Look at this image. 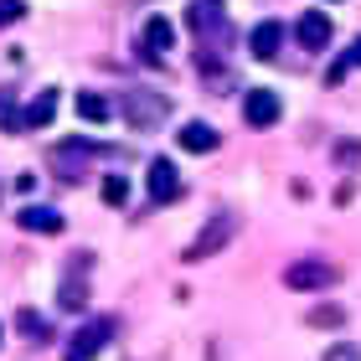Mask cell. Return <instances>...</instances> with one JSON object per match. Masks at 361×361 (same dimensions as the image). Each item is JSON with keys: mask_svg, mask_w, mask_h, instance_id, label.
Here are the masks:
<instances>
[{"mask_svg": "<svg viewBox=\"0 0 361 361\" xmlns=\"http://www.w3.org/2000/svg\"><path fill=\"white\" fill-rule=\"evenodd\" d=\"M21 16H26V0H0V31H6V26H16Z\"/></svg>", "mask_w": 361, "mask_h": 361, "instance_id": "cell-20", "label": "cell"}, {"mask_svg": "<svg viewBox=\"0 0 361 361\" xmlns=\"http://www.w3.org/2000/svg\"><path fill=\"white\" fill-rule=\"evenodd\" d=\"M233 233H238V217H233V212H212V217H207V227H202V233H196V238L186 243V253H180V258H186V264H202V258L222 253L227 243H233Z\"/></svg>", "mask_w": 361, "mask_h": 361, "instance_id": "cell-2", "label": "cell"}, {"mask_svg": "<svg viewBox=\"0 0 361 361\" xmlns=\"http://www.w3.org/2000/svg\"><path fill=\"white\" fill-rule=\"evenodd\" d=\"M78 114H83V124H109V98L104 93H78Z\"/></svg>", "mask_w": 361, "mask_h": 361, "instance_id": "cell-15", "label": "cell"}, {"mask_svg": "<svg viewBox=\"0 0 361 361\" xmlns=\"http://www.w3.org/2000/svg\"><path fill=\"white\" fill-rule=\"evenodd\" d=\"M114 341V320L109 315H98V320H88V325H78V336L68 341V351H62V361H93L98 351H104Z\"/></svg>", "mask_w": 361, "mask_h": 361, "instance_id": "cell-4", "label": "cell"}, {"mask_svg": "<svg viewBox=\"0 0 361 361\" xmlns=\"http://www.w3.org/2000/svg\"><path fill=\"white\" fill-rule=\"evenodd\" d=\"M284 284L300 289V294H320V289L341 284V269L325 264V258H294V264L284 269Z\"/></svg>", "mask_w": 361, "mask_h": 361, "instance_id": "cell-3", "label": "cell"}, {"mask_svg": "<svg viewBox=\"0 0 361 361\" xmlns=\"http://www.w3.org/2000/svg\"><path fill=\"white\" fill-rule=\"evenodd\" d=\"M279 114H284V104H279V93H274V88H253V93H243V119H248L253 129L279 124Z\"/></svg>", "mask_w": 361, "mask_h": 361, "instance_id": "cell-8", "label": "cell"}, {"mask_svg": "<svg viewBox=\"0 0 361 361\" xmlns=\"http://www.w3.org/2000/svg\"><path fill=\"white\" fill-rule=\"evenodd\" d=\"M361 160V140H336V166H356Z\"/></svg>", "mask_w": 361, "mask_h": 361, "instance_id": "cell-18", "label": "cell"}, {"mask_svg": "<svg viewBox=\"0 0 361 361\" xmlns=\"http://www.w3.org/2000/svg\"><path fill=\"white\" fill-rule=\"evenodd\" d=\"M305 325H315V331H336V325H346V310H341V305H315L305 315Z\"/></svg>", "mask_w": 361, "mask_h": 361, "instance_id": "cell-16", "label": "cell"}, {"mask_svg": "<svg viewBox=\"0 0 361 361\" xmlns=\"http://www.w3.org/2000/svg\"><path fill=\"white\" fill-rule=\"evenodd\" d=\"M171 47H176V26L166 21V16H150V21H145V42H140V52L160 62V57L171 52Z\"/></svg>", "mask_w": 361, "mask_h": 361, "instance_id": "cell-10", "label": "cell"}, {"mask_svg": "<svg viewBox=\"0 0 361 361\" xmlns=\"http://www.w3.org/2000/svg\"><path fill=\"white\" fill-rule=\"evenodd\" d=\"M119 109H124V119L135 124V129H145V135L171 119V98L155 93V88H129V93L119 98Z\"/></svg>", "mask_w": 361, "mask_h": 361, "instance_id": "cell-1", "label": "cell"}, {"mask_svg": "<svg viewBox=\"0 0 361 361\" xmlns=\"http://www.w3.org/2000/svg\"><path fill=\"white\" fill-rule=\"evenodd\" d=\"M279 47H284V26H279V21H258V26L248 31V52H253L258 62L279 57Z\"/></svg>", "mask_w": 361, "mask_h": 361, "instance_id": "cell-12", "label": "cell"}, {"mask_svg": "<svg viewBox=\"0 0 361 361\" xmlns=\"http://www.w3.org/2000/svg\"><path fill=\"white\" fill-rule=\"evenodd\" d=\"M124 196H129V180L124 176H104V202L109 207H124Z\"/></svg>", "mask_w": 361, "mask_h": 361, "instance_id": "cell-17", "label": "cell"}, {"mask_svg": "<svg viewBox=\"0 0 361 361\" xmlns=\"http://www.w3.org/2000/svg\"><path fill=\"white\" fill-rule=\"evenodd\" d=\"M346 57H351V68H361V42L351 47V52H346Z\"/></svg>", "mask_w": 361, "mask_h": 361, "instance_id": "cell-22", "label": "cell"}, {"mask_svg": "<svg viewBox=\"0 0 361 361\" xmlns=\"http://www.w3.org/2000/svg\"><path fill=\"white\" fill-rule=\"evenodd\" d=\"M186 26H191V37H222L227 31V6L222 0H191Z\"/></svg>", "mask_w": 361, "mask_h": 361, "instance_id": "cell-5", "label": "cell"}, {"mask_svg": "<svg viewBox=\"0 0 361 361\" xmlns=\"http://www.w3.org/2000/svg\"><path fill=\"white\" fill-rule=\"evenodd\" d=\"M325 361H361V351L351 346V341H336V346L325 351Z\"/></svg>", "mask_w": 361, "mask_h": 361, "instance_id": "cell-21", "label": "cell"}, {"mask_svg": "<svg viewBox=\"0 0 361 361\" xmlns=\"http://www.w3.org/2000/svg\"><path fill=\"white\" fill-rule=\"evenodd\" d=\"M331 37H336V31H331V16H325V11H305L300 21H294V42H300L305 52H325Z\"/></svg>", "mask_w": 361, "mask_h": 361, "instance_id": "cell-7", "label": "cell"}, {"mask_svg": "<svg viewBox=\"0 0 361 361\" xmlns=\"http://www.w3.org/2000/svg\"><path fill=\"white\" fill-rule=\"evenodd\" d=\"M176 145H180V150H191V155H212L222 140H217V129H212V124L191 119V124H180V129H176Z\"/></svg>", "mask_w": 361, "mask_h": 361, "instance_id": "cell-9", "label": "cell"}, {"mask_svg": "<svg viewBox=\"0 0 361 361\" xmlns=\"http://www.w3.org/2000/svg\"><path fill=\"white\" fill-rule=\"evenodd\" d=\"M83 264H88V253H78L73 258V274L62 279V289H57V305L62 310H83L88 305V284H83Z\"/></svg>", "mask_w": 361, "mask_h": 361, "instance_id": "cell-13", "label": "cell"}, {"mask_svg": "<svg viewBox=\"0 0 361 361\" xmlns=\"http://www.w3.org/2000/svg\"><path fill=\"white\" fill-rule=\"evenodd\" d=\"M145 186H150V202H155V207H171L176 196H180V171H176V160H150Z\"/></svg>", "mask_w": 361, "mask_h": 361, "instance_id": "cell-6", "label": "cell"}, {"mask_svg": "<svg viewBox=\"0 0 361 361\" xmlns=\"http://www.w3.org/2000/svg\"><path fill=\"white\" fill-rule=\"evenodd\" d=\"M57 104H62V93H57V88H42V93L21 109V124H26V129H47V124L57 119Z\"/></svg>", "mask_w": 361, "mask_h": 361, "instance_id": "cell-11", "label": "cell"}, {"mask_svg": "<svg viewBox=\"0 0 361 361\" xmlns=\"http://www.w3.org/2000/svg\"><path fill=\"white\" fill-rule=\"evenodd\" d=\"M16 222H21L26 233H62V227H68V222H62V212H52V207H21V212H16Z\"/></svg>", "mask_w": 361, "mask_h": 361, "instance_id": "cell-14", "label": "cell"}, {"mask_svg": "<svg viewBox=\"0 0 361 361\" xmlns=\"http://www.w3.org/2000/svg\"><path fill=\"white\" fill-rule=\"evenodd\" d=\"M16 325H21L31 341H47V325H42V315H31V310H21V315H16Z\"/></svg>", "mask_w": 361, "mask_h": 361, "instance_id": "cell-19", "label": "cell"}]
</instances>
